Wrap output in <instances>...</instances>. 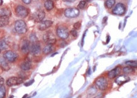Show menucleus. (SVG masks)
I'll return each mask as SVG.
<instances>
[{
	"label": "nucleus",
	"mask_w": 137,
	"mask_h": 98,
	"mask_svg": "<svg viewBox=\"0 0 137 98\" xmlns=\"http://www.w3.org/2000/svg\"><path fill=\"white\" fill-rule=\"evenodd\" d=\"M113 14L118 15H124L126 12V7L122 3H118L115 6V8L113 10Z\"/></svg>",
	"instance_id": "5"
},
{
	"label": "nucleus",
	"mask_w": 137,
	"mask_h": 98,
	"mask_svg": "<svg viewBox=\"0 0 137 98\" xmlns=\"http://www.w3.org/2000/svg\"><path fill=\"white\" fill-rule=\"evenodd\" d=\"M45 7L47 10H51L54 7V3L51 0H47L45 3Z\"/></svg>",
	"instance_id": "19"
},
{
	"label": "nucleus",
	"mask_w": 137,
	"mask_h": 98,
	"mask_svg": "<svg viewBox=\"0 0 137 98\" xmlns=\"http://www.w3.org/2000/svg\"><path fill=\"white\" fill-rule=\"evenodd\" d=\"M96 84L97 87L102 90H105L107 87V81L104 77H100L97 79L96 81Z\"/></svg>",
	"instance_id": "10"
},
{
	"label": "nucleus",
	"mask_w": 137,
	"mask_h": 98,
	"mask_svg": "<svg viewBox=\"0 0 137 98\" xmlns=\"http://www.w3.org/2000/svg\"><path fill=\"white\" fill-rule=\"evenodd\" d=\"M53 48H54V47H53V45H51V44H47V45H46L45 47H44L43 52V53L46 55L49 54V53H50L53 51Z\"/></svg>",
	"instance_id": "20"
},
{
	"label": "nucleus",
	"mask_w": 137,
	"mask_h": 98,
	"mask_svg": "<svg viewBox=\"0 0 137 98\" xmlns=\"http://www.w3.org/2000/svg\"><path fill=\"white\" fill-rule=\"evenodd\" d=\"M6 96V88L4 86H0V98H4Z\"/></svg>",
	"instance_id": "24"
},
{
	"label": "nucleus",
	"mask_w": 137,
	"mask_h": 98,
	"mask_svg": "<svg viewBox=\"0 0 137 98\" xmlns=\"http://www.w3.org/2000/svg\"><path fill=\"white\" fill-rule=\"evenodd\" d=\"M15 12L18 17L21 18H25L29 14V10L26 7L23 6H18L15 9Z\"/></svg>",
	"instance_id": "2"
},
{
	"label": "nucleus",
	"mask_w": 137,
	"mask_h": 98,
	"mask_svg": "<svg viewBox=\"0 0 137 98\" xmlns=\"http://www.w3.org/2000/svg\"><path fill=\"white\" fill-rule=\"evenodd\" d=\"M4 58L6 60L10 61V62H13L17 58V55L15 52L11 50H9V51H6L4 53Z\"/></svg>",
	"instance_id": "9"
},
{
	"label": "nucleus",
	"mask_w": 137,
	"mask_h": 98,
	"mask_svg": "<svg viewBox=\"0 0 137 98\" xmlns=\"http://www.w3.org/2000/svg\"><path fill=\"white\" fill-rule=\"evenodd\" d=\"M97 92V89L95 88L94 87H91L89 89V90H88V96H93Z\"/></svg>",
	"instance_id": "23"
},
{
	"label": "nucleus",
	"mask_w": 137,
	"mask_h": 98,
	"mask_svg": "<svg viewBox=\"0 0 137 98\" xmlns=\"http://www.w3.org/2000/svg\"><path fill=\"white\" fill-rule=\"evenodd\" d=\"M57 34L61 39H65L69 36V32L66 27L61 26L57 28Z\"/></svg>",
	"instance_id": "4"
},
{
	"label": "nucleus",
	"mask_w": 137,
	"mask_h": 98,
	"mask_svg": "<svg viewBox=\"0 0 137 98\" xmlns=\"http://www.w3.org/2000/svg\"><path fill=\"white\" fill-rule=\"evenodd\" d=\"M33 82H34V80H32L29 81V82H28L24 84V85H25L26 87H28V86L31 85L32 84Z\"/></svg>",
	"instance_id": "31"
},
{
	"label": "nucleus",
	"mask_w": 137,
	"mask_h": 98,
	"mask_svg": "<svg viewBox=\"0 0 137 98\" xmlns=\"http://www.w3.org/2000/svg\"><path fill=\"white\" fill-rule=\"evenodd\" d=\"M3 4V0H0V6L2 5Z\"/></svg>",
	"instance_id": "35"
},
{
	"label": "nucleus",
	"mask_w": 137,
	"mask_h": 98,
	"mask_svg": "<svg viewBox=\"0 0 137 98\" xmlns=\"http://www.w3.org/2000/svg\"><path fill=\"white\" fill-rule=\"evenodd\" d=\"M126 64L131 67H136L137 66L136 61H128L126 63Z\"/></svg>",
	"instance_id": "27"
},
{
	"label": "nucleus",
	"mask_w": 137,
	"mask_h": 98,
	"mask_svg": "<svg viewBox=\"0 0 137 98\" xmlns=\"http://www.w3.org/2000/svg\"><path fill=\"white\" fill-rule=\"evenodd\" d=\"M0 15L1 16H10L11 15V12H10V9L7 7H4L0 9Z\"/></svg>",
	"instance_id": "18"
},
{
	"label": "nucleus",
	"mask_w": 137,
	"mask_h": 98,
	"mask_svg": "<svg viewBox=\"0 0 137 98\" xmlns=\"http://www.w3.org/2000/svg\"><path fill=\"white\" fill-rule=\"evenodd\" d=\"M134 69H133V67H126L123 69V72L125 74H132V72H133Z\"/></svg>",
	"instance_id": "26"
},
{
	"label": "nucleus",
	"mask_w": 137,
	"mask_h": 98,
	"mask_svg": "<svg viewBox=\"0 0 137 98\" xmlns=\"http://www.w3.org/2000/svg\"><path fill=\"white\" fill-rule=\"evenodd\" d=\"M71 34H72V36L74 38H76L77 36V32L76 30H72L71 31Z\"/></svg>",
	"instance_id": "30"
},
{
	"label": "nucleus",
	"mask_w": 137,
	"mask_h": 98,
	"mask_svg": "<svg viewBox=\"0 0 137 98\" xmlns=\"http://www.w3.org/2000/svg\"><path fill=\"white\" fill-rule=\"evenodd\" d=\"M23 82V79L22 78L13 77L9 78L7 80V82H6V84L8 87H12V86L19 85Z\"/></svg>",
	"instance_id": "7"
},
{
	"label": "nucleus",
	"mask_w": 137,
	"mask_h": 98,
	"mask_svg": "<svg viewBox=\"0 0 137 98\" xmlns=\"http://www.w3.org/2000/svg\"><path fill=\"white\" fill-rule=\"evenodd\" d=\"M80 27H81V23L80 22H76L74 24V28L76 29V30H79Z\"/></svg>",
	"instance_id": "29"
},
{
	"label": "nucleus",
	"mask_w": 137,
	"mask_h": 98,
	"mask_svg": "<svg viewBox=\"0 0 137 98\" xmlns=\"http://www.w3.org/2000/svg\"><path fill=\"white\" fill-rule=\"evenodd\" d=\"M120 72H121L120 67H116L114 69L110 70V71L109 72V74H108V77H109V79H113V78L116 77L118 75H119Z\"/></svg>",
	"instance_id": "13"
},
{
	"label": "nucleus",
	"mask_w": 137,
	"mask_h": 98,
	"mask_svg": "<svg viewBox=\"0 0 137 98\" xmlns=\"http://www.w3.org/2000/svg\"><path fill=\"white\" fill-rule=\"evenodd\" d=\"M15 30L18 34H24L27 31V26L23 20H17L15 23Z\"/></svg>",
	"instance_id": "1"
},
{
	"label": "nucleus",
	"mask_w": 137,
	"mask_h": 98,
	"mask_svg": "<svg viewBox=\"0 0 137 98\" xmlns=\"http://www.w3.org/2000/svg\"><path fill=\"white\" fill-rule=\"evenodd\" d=\"M30 50V46H29V42L27 40L23 41V42L22 43V45H21V52L23 53H27Z\"/></svg>",
	"instance_id": "14"
},
{
	"label": "nucleus",
	"mask_w": 137,
	"mask_h": 98,
	"mask_svg": "<svg viewBox=\"0 0 137 98\" xmlns=\"http://www.w3.org/2000/svg\"><path fill=\"white\" fill-rule=\"evenodd\" d=\"M129 80V78L126 76L123 75V76H120L118 77L116 79V82L118 84V85H121V84L124 83L128 82Z\"/></svg>",
	"instance_id": "15"
},
{
	"label": "nucleus",
	"mask_w": 137,
	"mask_h": 98,
	"mask_svg": "<svg viewBox=\"0 0 137 98\" xmlns=\"http://www.w3.org/2000/svg\"><path fill=\"white\" fill-rule=\"evenodd\" d=\"M52 24H53V21L51 20L42 21H41L40 23L39 24L38 28L40 31H44L46 30L47 28H49L50 27H51Z\"/></svg>",
	"instance_id": "12"
},
{
	"label": "nucleus",
	"mask_w": 137,
	"mask_h": 98,
	"mask_svg": "<svg viewBox=\"0 0 137 98\" xmlns=\"http://www.w3.org/2000/svg\"><path fill=\"white\" fill-rule=\"evenodd\" d=\"M4 83V80L2 77H0V86H2Z\"/></svg>",
	"instance_id": "32"
},
{
	"label": "nucleus",
	"mask_w": 137,
	"mask_h": 98,
	"mask_svg": "<svg viewBox=\"0 0 137 98\" xmlns=\"http://www.w3.org/2000/svg\"><path fill=\"white\" fill-rule=\"evenodd\" d=\"M45 17V13L43 10H38L33 14V18L36 22H41Z\"/></svg>",
	"instance_id": "8"
},
{
	"label": "nucleus",
	"mask_w": 137,
	"mask_h": 98,
	"mask_svg": "<svg viewBox=\"0 0 137 98\" xmlns=\"http://www.w3.org/2000/svg\"><path fill=\"white\" fill-rule=\"evenodd\" d=\"M0 64H1V66L3 69V70H8L9 69V66L8 64H7V62L6 61L5 59H1V61H0Z\"/></svg>",
	"instance_id": "21"
},
{
	"label": "nucleus",
	"mask_w": 137,
	"mask_h": 98,
	"mask_svg": "<svg viewBox=\"0 0 137 98\" xmlns=\"http://www.w3.org/2000/svg\"><path fill=\"white\" fill-rule=\"evenodd\" d=\"M27 98H30V97H27Z\"/></svg>",
	"instance_id": "39"
},
{
	"label": "nucleus",
	"mask_w": 137,
	"mask_h": 98,
	"mask_svg": "<svg viewBox=\"0 0 137 98\" xmlns=\"http://www.w3.org/2000/svg\"><path fill=\"white\" fill-rule=\"evenodd\" d=\"M43 41H45V42L47 44H51V45H53V44H55V42H56V39L55 38L54 34L51 33V32H47V33H46L43 35Z\"/></svg>",
	"instance_id": "3"
},
{
	"label": "nucleus",
	"mask_w": 137,
	"mask_h": 98,
	"mask_svg": "<svg viewBox=\"0 0 137 98\" xmlns=\"http://www.w3.org/2000/svg\"><path fill=\"white\" fill-rule=\"evenodd\" d=\"M20 67L23 70H29L31 68V63H30V61H25L21 63Z\"/></svg>",
	"instance_id": "16"
},
{
	"label": "nucleus",
	"mask_w": 137,
	"mask_h": 98,
	"mask_svg": "<svg viewBox=\"0 0 137 98\" xmlns=\"http://www.w3.org/2000/svg\"><path fill=\"white\" fill-rule=\"evenodd\" d=\"M85 5H86V3H85V1H80V3H79L78 7L79 9H83L85 8Z\"/></svg>",
	"instance_id": "28"
},
{
	"label": "nucleus",
	"mask_w": 137,
	"mask_h": 98,
	"mask_svg": "<svg viewBox=\"0 0 137 98\" xmlns=\"http://www.w3.org/2000/svg\"><path fill=\"white\" fill-rule=\"evenodd\" d=\"M87 1H91V0H86Z\"/></svg>",
	"instance_id": "37"
},
{
	"label": "nucleus",
	"mask_w": 137,
	"mask_h": 98,
	"mask_svg": "<svg viewBox=\"0 0 137 98\" xmlns=\"http://www.w3.org/2000/svg\"><path fill=\"white\" fill-rule=\"evenodd\" d=\"M9 98H13V96H11L10 97H9Z\"/></svg>",
	"instance_id": "36"
},
{
	"label": "nucleus",
	"mask_w": 137,
	"mask_h": 98,
	"mask_svg": "<svg viewBox=\"0 0 137 98\" xmlns=\"http://www.w3.org/2000/svg\"><path fill=\"white\" fill-rule=\"evenodd\" d=\"M7 44L5 41L4 40H1L0 41V50H5L7 48Z\"/></svg>",
	"instance_id": "25"
},
{
	"label": "nucleus",
	"mask_w": 137,
	"mask_h": 98,
	"mask_svg": "<svg viewBox=\"0 0 137 98\" xmlns=\"http://www.w3.org/2000/svg\"><path fill=\"white\" fill-rule=\"evenodd\" d=\"M79 14V10L77 8H68L65 10V15L68 18H75Z\"/></svg>",
	"instance_id": "6"
},
{
	"label": "nucleus",
	"mask_w": 137,
	"mask_h": 98,
	"mask_svg": "<svg viewBox=\"0 0 137 98\" xmlns=\"http://www.w3.org/2000/svg\"><path fill=\"white\" fill-rule=\"evenodd\" d=\"M32 0H23V2L24 3H25V4H29V3L31 2Z\"/></svg>",
	"instance_id": "33"
},
{
	"label": "nucleus",
	"mask_w": 137,
	"mask_h": 98,
	"mask_svg": "<svg viewBox=\"0 0 137 98\" xmlns=\"http://www.w3.org/2000/svg\"><path fill=\"white\" fill-rule=\"evenodd\" d=\"M40 45L39 43L37 41L32 42V44L30 47V50L32 54L36 55L39 54L40 52Z\"/></svg>",
	"instance_id": "11"
},
{
	"label": "nucleus",
	"mask_w": 137,
	"mask_h": 98,
	"mask_svg": "<svg viewBox=\"0 0 137 98\" xmlns=\"http://www.w3.org/2000/svg\"><path fill=\"white\" fill-rule=\"evenodd\" d=\"M115 0H107L106 2V5L107 7L109 9L112 8V7L115 5Z\"/></svg>",
	"instance_id": "22"
},
{
	"label": "nucleus",
	"mask_w": 137,
	"mask_h": 98,
	"mask_svg": "<svg viewBox=\"0 0 137 98\" xmlns=\"http://www.w3.org/2000/svg\"><path fill=\"white\" fill-rule=\"evenodd\" d=\"M0 53H1V50H0Z\"/></svg>",
	"instance_id": "38"
},
{
	"label": "nucleus",
	"mask_w": 137,
	"mask_h": 98,
	"mask_svg": "<svg viewBox=\"0 0 137 98\" xmlns=\"http://www.w3.org/2000/svg\"><path fill=\"white\" fill-rule=\"evenodd\" d=\"M64 1H66V2H70V3H72L74 2L75 0H63Z\"/></svg>",
	"instance_id": "34"
},
{
	"label": "nucleus",
	"mask_w": 137,
	"mask_h": 98,
	"mask_svg": "<svg viewBox=\"0 0 137 98\" xmlns=\"http://www.w3.org/2000/svg\"><path fill=\"white\" fill-rule=\"evenodd\" d=\"M9 17L1 16L0 17V27H4L7 25L9 23Z\"/></svg>",
	"instance_id": "17"
}]
</instances>
